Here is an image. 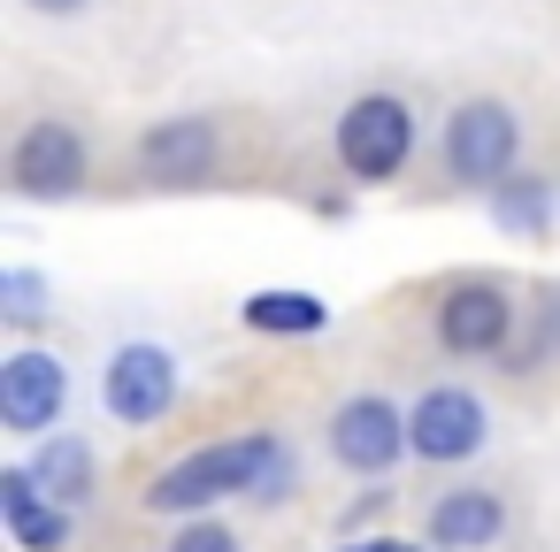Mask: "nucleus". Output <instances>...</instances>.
Here are the masks:
<instances>
[{
	"instance_id": "1",
	"label": "nucleus",
	"mask_w": 560,
	"mask_h": 552,
	"mask_svg": "<svg viewBox=\"0 0 560 552\" xmlns=\"http://www.w3.org/2000/svg\"><path fill=\"white\" fill-rule=\"evenodd\" d=\"M277 460H284V437H269V430L215 437V445L170 460V468L147 483V506H154V514H200V506H215V498H254Z\"/></svg>"
},
{
	"instance_id": "2",
	"label": "nucleus",
	"mask_w": 560,
	"mask_h": 552,
	"mask_svg": "<svg viewBox=\"0 0 560 552\" xmlns=\"http://www.w3.org/2000/svg\"><path fill=\"white\" fill-rule=\"evenodd\" d=\"M415 154V108L399 93H361L338 116V169L353 185H392Z\"/></svg>"
},
{
	"instance_id": "3",
	"label": "nucleus",
	"mask_w": 560,
	"mask_h": 552,
	"mask_svg": "<svg viewBox=\"0 0 560 552\" xmlns=\"http://www.w3.org/2000/svg\"><path fill=\"white\" fill-rule=\"evenodd\" d=\"M514 154H522V124H514L506 101H468V108H453V124H445V169H453L460 185H476V192L514 185Z\"/></svg>"
},
{
	"instance_id": "4",
	"label": "nucleus",
	"mask_w": 560,
	"mask_h": 552,
	"mask_svg": "<svg viewBox=\"0 0 560 552\" xmlns=\"http://www.w3.org/2000/svg\"><path fill=\"white\" fill-rule=\"evenodd\" d=\"M438 345L460 353V361H483V353H506L514 345V292L499 277H468L438 300Z\"/></svg>"
},
{
	"instance_id": "5",
	"label": "nucleus",
	"mask_w": 560,
	"mask_h": 552,
	"mask_svg": "<svg viewBox=\"0 0 560 552\" xmlns=\"http://www.w3.org/2000/svg\"><path fill=\"white\" fill-rule=\"evenodd\" d=\"M483 437H491V414H483V399L476 391H460V384H430L415 407H407V445H415V460H476L483 453Z\"/></svg>"
},
{
	"instance_id": "6",
	"label": "nucleus",
	"mask_w": 560,
	"mask_h": 552,
	"mask_svg": "<svg viewBox=\"0 0 560 552\" xmlns=\"http://www.w3.org/2000/svg\"><path fill=\"white\" fill-rule=\"evenodd\" d=\"M85 139H78V124H62V116H39V124H24V139H16V154H9V185L24 192V200H70L78 185H85Z\"/></svg>"
},
{
	"instance_id": "7",
	"label": "nucleus",
	"mask_w": 560,
	"mask_h": 552,
	"mask_svg": "<svg viewBox=\"0 0 560 552\" xmlns=\"http://www.w3.org/2000/svg\"><path fill=\"white\" fill-rule=\"evenodd\" d=\"M70 407V368L39 345H16L9 361H0V422H9L16 437H47Z\"/></svg>"
},
{
	"instance_id": "8",
	"label": "nucleus",
	"mask_w": 560,
	"mask_h": 552,
	"mask_svg": "<svg viewBox=\"0 0 560 552\" xmlns=\"http://www.w3.org/2000/svg\"><path fill=\"white\" fill-rule=\"evenodd\" d=\"M399 453H415V445H407V414H399L392 399L353 391V399L330 414V460H338V468H353V475H384Z\"/></svg>"
},
{
	"instance_id": "9",
	"label": "nucleus",
	"mask_w": 560,
	"mask_h": 552,
	"mask_svg": "<svg viewBox=\"0 0 560 552\" xmlns=\"http://www.w3.org/2000/svg\"><path fill=\"white\" fill-rule=\"evenodd\" d=\"M101 399H108V414L124 430H147V422H162L177 407V361L162 345H124L108 361V376H101Z\"/></svg>"
},
{
	"instance_id": "10",
	"label": "nucleus",
	"mask_w": 560,
	"mask_h": 552,
	"mask_svg": "<svg viewBox=\"0 0 560 552\" xmlns=\"http://www.w3.org/2000/svg\"><path fill=\"white\" fill-rule=\"evenodd\" d=\"M139 177L147 185H208L215 177V124H200V116H170V124H154L147 139H139Z\"/></svg>"
},
{
	"instance_id": "11",
	"label": "nucleus",
	"mask_w": 560,
	"mask_h": 552,
	"mask_svg": "<svg viewBox=\"0 0 560 552\" xmlns=\"http://www.w3.org/2000/svg\"><path fill=\"white\" fill-rule=\"evenodd\" d=\"M0 521L24 552H62L70 544V506L55 491H39L32 468H0Z\"/></svg>"
},
{
	"instance_id": "12",
	"label": "nucleus",
	"mask_w": 560,
	"mask_h": 552,
	"mask_svg": "<svg viewBox=\"0 0 560 552\" xmlns=\"http://www.w3.org/2000/svg\"><path fill=\"white\" fill-rule=\"evenodd\" d=\"M499 529H506V506H499V491H483V483L445 491V498L430 506V521H422V537H430L438 552H483Z\"/></svg>"
},
{
	"instance_id": "13",
	"label": "nucleus",
	"mask_w": 560,
	"mask_h": 552,
	"mask_svg": "<svg viewBox=\"0 0 560 552\" xmlns=\"http://www.w3.org/2000/svg\"><path fill=\"white\" fill-rule=\"evenodd\" d=\"M246 330H261V338H315L323 322H330V307L315 300V292H246Z\"/></svg>"
},
{
	"instance_id": "14",
	"label": "nucleus",
	"mask_w": 560,
	"mask_h": 552,
	"mask_svg": "<svg viewBox=\"0 0 560 552\" xmlns=\"http://www.w3.org/2000/svg\"><path fill=\"white\" fill-rule=\"evenodd\" d=\"M32 475H39V491H55L70 514L93 498V445L85 437H47L39 445V460H32Z\"/></svg>"
},
{
	"instance_id": "15",
	"label": "nucleus",
	"mask_w": 560,
	"mask_h": 552,
	"mask_svg": "<svg viewBox=\"0 0 560 552\" xmlns=\"http://www.w3.org/2000/svg\"><path fill=\"white\" fill-rule=\"evenodd\" d=\"M0 315L32 330V322L47 315V277H32V269H9V277H0Z\"/></svg>"
},
{
	"instance_id": "16",
	"label": "nucleus",
	"mask_w": 560,
	"mask_h": 552,
	"mask_svg": "<svg viewBox=\"0 0 560 552\" xmlns=\"http://www.w3.org/2000/svg\"><path fill=\"white\" fill-rule=\"evenodd\" d=\"M491 200H499V215H506L514 231H537V223H545V185H529V177H514V185H499Z\"/></svg>"
},
{
	"instance_id": "17",
	"label": "nucleus",
	"mask_w": 560,
	"mask_h": 552,
	"mask_svg": "<svg viewBox=\"0 0 560 552\" xmlns=\"http://www.w3.org/2000/svg\"><path fill=\"white\" fill-rule=\"evenodd\" d=\"M170 552H246V544H238L223 521H185V529L170 537Z\"/></svg>"
},
{
	"instance_id": "18",
	"label": "nucleus",
	"mask_w": 560,
	"mask_h": 552,
	"mask_svg": "<svg viewBox=\"0 0 560 552\" xmlns=\"http://www.w3.org/2000/svg\"><path fill=\"white\" fill-rule=\"evenodd\" d=\"M338 552H422V544H407V537H353V544H338Z\"/></svg>"
},
{
	"instance_id": "19",
	"label": "nucleus",
	"mask_w": 560,
	"mask_h": 552,
	"mask_svg": "<svg viewBox=\"0 0 560 552\" xmlns=\"http://www.w3.org/2000/svg\"><path fill=\"white\" fill-rule=\"evenodd\" d=\"M32 9H39V16H78L85 0H32Z\"/></svg>"
}]
</instances>
